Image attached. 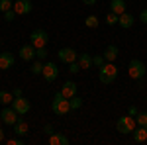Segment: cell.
<instances>
[{
  "instance_id": "cell-28",
  "label": "cell",
  "mask_w": 147,
  "mask_h": 145,
  "mask_svg": "<svg viewBox=\"0 0 147 145\" xmlns=\"http://www.w3.org/2000/svg\"><path fill=\"white\" fill-rule=\"evenodd\" d=\"M104 63H106L104 55H94V57H92V67H98V69H100Z\"/></svg>"
},
{
  "instance_id": "cell-22",
  "label": "cell",
  "mask_w": 147,
  "mask_h": 145,
  "mask_svg": "<svg viewBox=\"0 0 147 145\" xmlns=\"http://www.w3.org/2000/svg\"><path fill=\"white\" fill-rule=\"evenodd\" d=\"M30 71H32V75H41V73H43V63H41V59H37L34 65L30 67Z\"/></svg>"
},
{
  "instance_id": "cell-16",
  "label": "cell",
  "mask_w": 147,
  "mask_h": 145,
  "mask_svg": "<svg viewBox=\"0 0 147 145\" xmlns=\"http://www.w3.org/2000/svg\"><path fill=\"white\" fill-rule=\"evenodd\" d=\"M49 143L51 145H67L69 143V137L65 134H51L49 135Z\"/></svg>"
},
{
  "instance_id": "cell-25",
  "label": "cell",
  "mask_w": 147,
  "mask_h": 145,
  "mask_svg": "<svg viewBox=\"0 0 147 145\" xmlns=\"http://www.w3.org/2000/svg\"><path fill=\"white\" fill-rule=\"evenodd\" d=\"M14 8V2L12 0H0V12L4 14V12H8Z\"/></svg>"
},
{
  "instance_id": "cell-1",
  "label": "cell",
  "mask_w": 147,
  "mask_h": 145,
  "mask_svg": "<svg viewBox=\"0 0 147 145\" xmlns=\"http://www.w3.org/2000/svg\"><path fill=\"white\" fill-rule=\"evenodd\" d=\"M51 110L55 112L57 116H65L71 112V104H69V98L63 96V92L59 90L55 92V96H53V102H51Z\"/></svg>"
},
{
  "instance_id": "cell-8",
  "label": "cell",
  "mask_w": 147,
  "mask_h": 145,
  "mask_svg": "<svg viewBox=\"0 0 147 145\" xmlns=\"http://www.w3.org/2000/svg\"><path fill=\"white\" fill-rule=\"evenodd\" d=\"M57 57H59V61H63V63H73V61H77V57L79 53L73 49V47H63V49H59L57 51Z\"/></svg>"
},
{
  "instance_id": "cell-38",
  "label": "cell",
  "mask_w": 147,
  "mask_h": 145,
  "mask_svg": "<svg viewBox=\"0 0 147 145\" xmlns=\"http://www.w3.org/2000/svg\"><path fill=\"white\" fill-rule=\"evenodd\" d=\"M0 141H4V129L0 127Z\"/></svg>"
},
{
  "instance_id": "cell-39",
  "label": "cell",
  "mask_w": 147,
  "mask_h": 145,
  "mask_svg": "<svg viewBox=\"0 0 147 145\" xmlns=\"http://www.w3.org/2000/svg\"><path fill=\"white\" fill-rule=\"evenodd\" d=\"M0 123H2V118H0Z\"/></svg>"
},
{
  "instance_id": "cell-10",
  "label": "cell",
  "mask_w": 147,
  "mask_h": 145,
  "mask_svg": "<svg viewBox=\"0 0 147 145\" xmlns=\"http://www.w3.org/2000/svg\"><path fill=\"white\" fill-rule=\"evenodd\" d=\"M32 0H16L14 2V12L18 14V16H26V14H30L32 12Z\"/></svg>"
},
{
  "instance_id": "cell-37",
  "label": "cell",
  "mask_w": 147,
  "mask_h": 145,
  "mask_svg": "<svg viewBox=\"0 0 147 145\" xmlns=\"http://www.w3.org/2000/svg\"><path fill=\"white\" fill-rule=\"evenodd\" d=\"M84 2V6H94L96 4V0H82Z\"/></svg>"
},
{
  "instance_id": "cell-19",
  "label": "cell",
  "mask_w": 147,
  "mask_h": 145,
  "mask_svg": "<svg viewBox=\"0 0 147 145\" xmlns=\"http://www.w3.org/2000/svg\"><path fill=\"white\" fill-rule=\"evenodd\" d=\"M118 53H120V51H118V47H116V45H108V47H106V49H104V53H102V55H104V59H106V61H116V57H118Z\"/></svg>"
},
{
  "instance_id": "cell-40",
  "label": "cell",
  "mask_w": 147,
  "mask_h": 145,
  "mask_svg": "<svg viewBox=\"0 0 147 145\" xmlns=\"http://www.w3.org/2000/svg\"><path fill=\"white\" fill-rule=\"evenodd\" d=\"M0 71H2V69H0Z\"/></svg>"
},
{
  "instance_id": "cell-9",
  "label": "cell",
  "mask_w": 147,
  "mask_h": 145,
  "mask_svg": "<svg viewBox=\"0 0 147 145\" xmlns=\"http://www.w3.org/2000/svg\"><path fill=\"white\" fill-rule=\"evenodd\" d=\"M43 78H45L47 82H53L57 77H59V69H57L55 63H43Z\"/></svg>"
},
{
  "instance_id": "cell-33",
  "label": "cell",
  "mask_w": 147,
  "mask_h": 145,
  "mask_svg": "<svg viewBox=\"0 0 147 145\" xmlns=\"http://www.w3.org/2000/svg\"><path fill=\"white\" fill-rule=\"evenodd\" d=\"M139 20H141V22L147 26V8H145V10H141V14H139Z\"/></svg>"
},
{
  "instance_id": "cell-36",
  "label": "cell",
  "mask_w": 147,
  "mask_h": 145,
  "mask_svg": "<svg viewBox=\"0 0 147 145\" xmlns=\"http://www.w3.org/2000/svg\"><path fill=\"white\" fill-rule=\"evenodd\" d=\"M12 94H14V98H16V96H22V88H14Z\"/></svg>"
},
{
  "instance_id": "cell-17",
  "label": "cell",
  "mask_w": 147,
  "mask_h": 145,
  "mask_svg": "<svg viewBox=\"0 0 147 145\" xmlns=\"http://www.w3.org/2000/svg\"><path fill=\"white\" fill-rule=\"evenodd\" d=\"M77 63L80 65V69H90L92 67V57L88 55V53H79V57H77Z\"/></svg>"
},
{
  "instance_id": "cell-7",
  "label": "cell",
  "mask_w": 147,
  "mask_h": 145,
  "mask_svg": "<svg viewBox=\"0 0 147 145\" xmlns=\"http://www.w3.org/2000/svg\"><path fill=\"white\" fill-rule=\"evenodd\" d=\"M14 110L18 112L20 116H26L28 112H30V108H32V104H30V100H26L24 96H16L14 100H12V104H10Z\"/></svg>"
},
{
  "instance_id": "cell-21",
  "label": "cell",
  "mask_w": 147,
  "mask_h": 145,
  "mask_svg": "<svg viewBox=\"0 0 147 145\" xmlns=\"http://www.w3.org/2000/svg\"><path fill=\"white\" fill-rule=\"evenodd\" d=\"M12 100H14V94H12V92H8V90H0V104L10 106Z\"/></svg>"
},
{
  "instance_id": "cell-12",
  "label": "cell",
  "mask_w": 147,
  "mask_h": 145,
  "mask_svg": "<svg viewBox=\"0 0 147 145\" xmlns=\"http://www.w3.org/2000/svg\"><path fill=\"white\" fill-rule=\"evenodd\" d=\"M14 63H16V57H14V53H10V51H4V53H0V69H2V71L10 69Z\"/></svg>"
},
{
  "instance_id": "cell-30",
  "label": "cell",
  "mask_w": 147,
  "mask_h": 145,
  "mask_svg": "<svg viewBox=\"0 0 147 145\" xmlns=\"http://www.w3.org/2000/svg\"><path fill=\"white\" fill-rule=\"evenodd\" d=\"M47 55H49L47 47H41V49H37V53H35V59H45Z\"/></svg>"
},
{
  "instance_id": "cell-14",
  "label": "cell",
  "mask_w": 147,
  "mask_h": 145,
  "mask_svg": "<svg viewBox=\"0 0 147 145\" xmlns=\"http://www.w3.org/2000/svg\"><path fill=\"white\" fill-rule=\"evenodd\" d=\"M134 141L136 143H145L147 141V125H137L134 129Z\"/></svg>"
},
{
  "instance_id": "cell-18",
  "label": "cell",
  "mask_w": 147,
  "mask_h": 145,
  "mask_svg": "<svg viewBox=\"0 0 147 145\" xmlns=\"http://www.w3.org/2000/svg\"><path fill=\"white\" fill-rule=\"evenodd\" d=\"M110 12H114V14H124L125 12V0H112L110 2Z\"/></svg>"
},
{
  "instance_id": "cell-27",
  "label": "cell",
  "mask_w": 147,
  "mask_h": 145,
  "mask_svg": "<svg viewBox=\"0 0 147 145\" xmlns=\"http://www.w3.org/2000/svg\"><path fill=\"white\" fill-rule=\"evenodd\" d=\"M136 122H137V125H147V112H137Z\"/></svg>"
},
{
  "instance_id": "cell-35",
  "label": "cell",
  "mask_w": 147,
  "mask_h": 145,
  "mask_svg": "<svg viewBox=\"0 0 147 145\" xmlns=\"http://www.w3.org/2000/svg\"><path fill=\"white\" fill-rule=\"evenodd\" d=\"M8 145H22V139H8Z\"/></svg>"
},
{
  "instance_id": "cell-3",
  "label": "cell",
  "mask_w": 147,
  "mask_h": 145,
  "mask_svg": "<svg viewBox=\"0 0 147 145\" xmlns=\"http://www.w3.org/2000/svg\"><path fill=\"white\" fill-rule=\"evenodd\" d=\"M127 75L134 78V80H141V78L147 75V67L143 61H139V59H131L129 61V65H127Z\"/></svg>"
},
{
  "instance_id": "cell-31",
  "label": "cell",
  "mask_w": 147,
  "mask_h": 145,
  "mask_svg": "<svg viewBox=\"0 0 147 145\" xmlns=\"http://www.w3.org/2000/svg\"><path fill=\"white\" fill-rule=\"evenodd\" d=\"M69 71H71L73 75H77V73L80 71V65L77 63V61H73V63H69Z\"/></svg>"
},
{
  "instance_id": "cell-6",
  "label": "cell",
  "mask_w": 147,
  "mask_h": 145,
  "mask_svg": "<svg viewBox=\"0 0 147 145\" xmlns=\"http://www.w3.org/2000/svg\"><path fill=\"white\" fill-rule=\"evenodd\" d=\"M0 118H2V122L6 123V125H14L20 120V114L14 110L12 106H4V110L0 112Z\"/></svg>"
},
{
  "instance_id": "cell-11",
  "label": "cell",
  "mask_w": 147,
  "mask_h": 145,
  "mask_svg": "<svg viewBox=\"0 0 147 145\" xmlns=\"http://www.w3.org/2000/svg\"><path fill=\"white\" fill-rule=\"evenodd\" d=\"M18 53H20V59H22V61H34L37 49H35L32 43H28V45H22Z\"/></svg>"
},
{
  "instance_id": "cell-24",
  "label": "cell",
  "mask_w": 147,
  "mask_h": 145,
  "mask_svg": "<svg viewBox=\"0 0 147 145\" xmlns=\"http://www.w3.org/2000/svg\"><path fill=\"white\" fill-rule=\"evenodd\" d=\"M84 26H86V28H98V26H100V20H98L96 16H88V18L84 20Z\"/></svg>"
},
{
  "instance_id": "cell-15",
  "label": "cell",
  "mask_w": 147,
  "mask_h": 145,
  "mask_svg": "<svg viewBox=\"0 0 147 145\" xmlns=\"http://www.w3.org/2000/svg\"><path fill=\"white\" fill-rule=\"evenodd\" d=\"M134 22H136V20H134V16H131L129 12H124V14H120V20H118V24H120L124 30H129V28L134 26Z\"/></svg>"
},
{
  "instance_id": "cell-29",
  "label": "cell",
  "mask_w": 147,
  "mask_h": 145,
  "mask_svg": "<svg viewBox=\"0 0 147 145\" xmlns=\"http://www.w3.org/2000/svg\"><path fill=\"white\" fill-rule=\"evenodd\" d=\"M16 16H18V14L14 12V8L8 10V12H4V20H6V22H14V18H16Z\"/></svg>"
},
{
  "instance_id": "cell-41",
  "label": "cell",
  "mask_w": 147,
  "mask_h": 145,
  "mask_svg": "<svg viewBox=\"0 0 147 145\" xmlns=\"http://www.w3.org/2000/svg\"><path fill=\"white\" fill-rule=\"evenodd\" d=\"M0 45H2V43H0Z\"/></svg>"
},
{
  "instance_id": "cell-34",
  "label": "cell",
  "mask_w": 147,
  "mask_h": 145,
  "mask_svg": "<svg viewBox=\"0 0 147 145\" xmlns=\"http://www.w3.org/2000/svg\"><path fill=\"white\" fill-rule=\"evenodd\" d=\"M137 112H139V110H137V108L134 106V104H131V106L127 108V114H129V116H137Z\"/></svg>"
},
{
  "instance_id": "cell-5",
  "label": "cell",
  "mask_w": 147,
  "mask_h": 145,
  "mask_svg": "<svg viewBox=\"0 0 147 145\" xmlns=\"http://www.w3.org/2000/svg\"><path fill=\"white\" fill-rule=\"evenodd\" d=\"M47 41H49V34H47L45 30H41V28H37V30H34L30 34V43L34 45L35 49L47 47Z\"/></svg>"
},
{
  "instance_id": "cell-23",
  "label": "cell",
  "mask_w": 147,
  "mask_h": 145,
  "mask_svg": "<svg viewBox=\"0 0 147 145\" xmlns=\"http://www.w3.org/2000/svg\"><path fill=\"white\" fill-rule=\"evenodd\" d=\"M69 104H71V110H79L80 106H82V98H79V96L75 94L73 98H69Z\"/></svg>"
},
{
  "instance_id": "cell-4",
  "label": "cell",
  "mask_w": 147,
  "mask_h": 145,
  "mask_svg": "<svg viewBox=\"0 0 147 145\" xmlns=\"http://www.w3.org/2000/svg\"><path fill=\"white\" fill-rule=\"evenodd\" d=\"M137 127V122L134 116H122V118H118V122H116V129L120 132V134H134V129Z\"/></svg>"
},
{
  "instance_id": "cell-20",
  "label": "cell",
  "mask_w": 147,
  "mask_h": 145,
  "mask_svg": "<svg viewBox=\"0 0 147 145\" xmlns=\"http://www.w3.org/2000/svg\"><path fill=\"white\" fill-rule=\"evenodd\" d=\"M14 134H16V135H20V137H24V135L28 134V123L24 122L22 118H20L18 122L14 123Z\"/></svg>"
},
{
  "instance_id": "cell-13",
  "label": "cell",
  "mask_w": 147,
  "mask_h": 145,
  "mask_svg": "<svg viewBox=\"0 0 147 145\" xmlns=\"http://www.w3.org/2000/svg\"><path fill=\"white\" fill-rule=\"evenodd\" d=\"M61 92H63V96H65V98H73V96L77 94V82H73V80H67V82H63V86H61Z\"/></svg>"
},
{
  "instance_id": "cell-26",
  "label": "cell",
  "mask_w": 147,
  "mask_h": 145,
  "mask_svg": "<svg viewBox=\"0 0 147 145\" xmlns=\"http://www.w3.org/2000/svg\"><path fill=\"white\" fill-rule=\"evenodd\" d=\"M118 20H120V16H118V14H114V12H110V14L106 16V20H104V22L108 24V26H116Z\"/></svg>"
},
{
  "instance_id": "cell-2",
  "label": "cell",
  "mask_w": 147,
  "mask_h": 145,
  "mask_svg": "<svg viewBox=\"0 0 147 145\" xmlns=\"http://www.w3.org/2000/svg\"><path fill=\"white\" fill-rule=\"evenodd\" d=\"M118 77V67L114 65L112 61H106L100 67V82L102 84H112Z\"/></svg>"
},
{
  "instance_id": "cell-32",
  "label": "cell",
  "mask_w": 147,
  "mask_h": 145,
  "mask_svg": "<svg viewBox=\"0 0 147 145\" xmlns=\"http://www.w3.org/2000/svg\"><path fill=\"white\" fill-rule=\"evenodd\" d=\"M43 132H45L47 135H51V134H55V129H53V125H51V123H45V125H43Z\"/></svg>"
}]
</instances>
